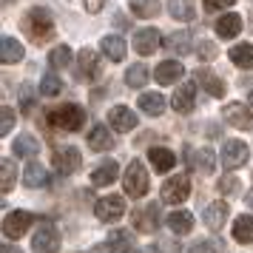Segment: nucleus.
Masks as SVG:
<instances>
[{"label":"nucleus","instance_id":"obj_27","mask_svg":"<svg viewBox=\"0 0 253 253\" xmlns=\"http://www.w3.org/2000/svg\"><path fill=\"white\" fill-rule=\"evenodd\" d=\"M228 57L233 66H239V69H253V46L251 43H242V46H233L228 51Z\"/></svg>","mask_w":253,"mask_h":253},{"label":"nucleus","instance_id":"obj_32","mask_svg":"<svg viewBox=\"0 0 253 253\" xmlns=\"http://www.w3.org/2000/svg\"><path fill=\"white\" fill-rule=\"evenodd\" d=\"M131 12L142 20H151L160 12V0H131Z\"/></svg>","mask_w":253,"mask_h":253},{"label":"nucleus","instance_id":"obj_6","mask_svg":"<svg viewBox=\"0 0 253 253\" xmlns=\"http://www.w3.org/2000/svg\"><path fill=\"white\" fill-rule=\"evenodd\" d=\"M32 248L35 253H57L60 251V230L54 225H40V230L35 233V239H32Z\"/></svg>","mask_w":253,"mask_h":253},{"label":"nucleus","instance_id":"obj_44","mask_svg":"<svg viewBox=\"0 0 253 253\" xmlns=\"http://www.w3.org/2000/svg\"><path fill=\"white\" fill-rule=\"evenodd\" d=\"M103 6H105V0H85V9H88L91 14H97Z\"/></svg>","mask_w":253,"mask_h":253},{"label":"nucleus","instance_id":"obj_38","mask_svg":"<svg viewBox=\"0 0 253 253\" xmlns=\"http://www.w3.org/2000/svg\"><path fill=\"white\" fill-rule=\"evenodd\" d=\"M69 63H71V48L69 46L51 48V54H48V66H54V69H66Z\"/></svg>","mask_w":253,"mask_h":253},{"label":"nucleus","instance_id":"obj_42","mask_svg":"<svg viewBox=\"0 0 253 253\" xmlns=\"http://www.w3.org/2000/svg\"><path fill=\"white\" fill-rule=\"evenodd\" d=\"M236 0H205V12H225Z\"/></svg>","mask_w":253,"mask_h":253},{"label":"nucleus","instance_id":"obj_46","mask_svg":"<svg viewBox=\"0 0 253 253\" xmlns=\"http://www.w3.org/2000/svg\"><path fill=\"white\" fill-rule=\"evenodd\" d=\"M23 108H32V94H29V85H26V91H23Z\"/></svg>","mask_w":253,"mask_h":253},{"label":"nucleus","instance_id":"obj_34","mask_svg":"<svg viewBox=\"0 0 253 253\" xmlns=\"http://www.w3.org/2000/svg\"><path fill=\"white\" fill-rule=\"evenodd\" d=\"M168 12H171L173 20H194V3L191 0H171Z\"/></svg>","mask_w":253,"mask_h":253},{"label":"nucleus","instance_id":"obj_40","mask_svg":"<svg viewBox=\"0 0 253 253\" xmlns=\"http://www.w3.org/2000/svg\"><path fill=\"white\" fill-rule=\"evenodd\" d=\"M0 114H3V123H0V134H12L14 111H12V108H0Z\"/></svg>","mask_w":253,"mask_h":253},{"label":"nucleus","instance_id":"obj_9","mask_svg":"<svg viewBox=\"0 0 253 253\" xmlns=\"http://www.w3.org/2000/svg\"><path fill=\"white\" fill-rule=\"evenodd\" d=\"M77 66H80V77L83 80H97L100 77V54L94 51V48H80V54H77Z\"/></svg>","mask_w":253,"mask_h":253},{"label":"nucleus","instance_id":"obj_35","mask_svg":"<svg viewBox=\"0 0 253 253\" xmlns=\"http://www.w3.org/2000/svg\"><path fill=\"white\" fill-rule=\"evenodd\" d=\"M126 83L131 88H142V85L148 83V69H145L142 63H134V66L126 71Z\"/></svg>","mask_w":253,"mask_h":253},{"label":"nucleus","instance_id":"obj_4","mask_svg":"<svg viewBox=\"0 0 253 253\" xmlns=\"http://www.w3.org/2000/svg\"><path fill=\"white\" fill-rule=\"evenodd\" d=\"M32 225H35V216L29 211H12L9 216L3 219V236L6 239H20Z\"/></svg>","mask_w":253,"mask_h":253},{"label":"nucleus","instance_id":"obj_15","mask_svg":"<svg viewBox=\"0 0 253 253\" xmlns=\"http://www.w3.org/2000/svg\"><path fill=\"white\" fill-rule=\"evenodd\" d=\"M225 120H228L233 128H242V131L253 128V114L248 111V105H242V103H228L225 105Z\"/></svg>","mask_w":253,"mask_h":253},{"label":"nucleus","instance_id":"obj_24","mask_svg":"<svg viewBox=\"0 0 253 253\" xmlns=\"http://www.w3.org/2000/svg\"><path fill=\"white\" fill-rule=\"evenodd\" d=\"M117 176H120V168H117L114 160H108V162H103V165L91 173V182L97 185V188H105V185L117 182Z\"/></svg>","mask_w":253,"mask_h":253},{"label":"nucleus","instance_id":"obj_2","mask_svg":"<svg viewBox=\"0 0 253 253\" xmlns=\"http://www.w3.org/2000/svg\"><path fill=\"white\" fill-rule=\"evenodd\" d=\"M148 171H145V165L139 160H131L126 168V176H123V188H126L128 196H134V199H139V196L148 194Z\"/></svg>","mask_w":253,"mask_h":253},{"label":"nucleus","instance_id":"obj_29","mask_svg":"<svg viewBox=\"0 0 253 253\" xmlns=\"http://www.w3.org/2000/svg\"><path fill=\"white\" fill-rule=\"evenodd\" d=\"M139 111H145L148 117H160L165 111V97L162 94H142L139 97Z\"/></svg>","mask_w":253,"mask_h":253},{"label":"nucleus","instance_id":"obj_17","mask_svg":"<svg viewBox=\"0 0 253 253\" xmlns=\"http://www.w3.org/2000/svg\"><path fill=\"white\" fill-rule=\"evenodd\" d=\"M182 71L185 69L176 63V60H165V63H160V66H157L154 77H157V83H160V85H173V83H179Z\"/></svg>","mask_w":253,"mask_h":253},{"label":"nucleus","instance_id":"obj_16","mask_svg":"<svg viewBox=\"0 0 253 253\" xmlns=\"http://www.w3.org/2000/svg\"><path fill=\"white\" fill-rule=\"evenodd\" d=\"M228 202H211V205L202 211V222H205L211 230H219L225 225V219H228Z\"/></svg>","mask_w":253,"mask_h":253},{"label":"nucleus","instance_id":"obj_7","mask_svg":"<svg viewBox=\"0 0 253 253\" xmlns=\"http://www.w3.org/2000/svg\"><path fill=\"white\" fill-rule=\"evenodd\" d=\"M248 162V145L242 142V139H228L225 145H222V165L228 168V171H236Z\"/></svg>","mask_w":253,"mask_h":253},{"label":"nucleus","instance_id":"obj_13","mask_svg":"<svg viewBox=\"0 0 253 253\" xmlns=\"http://www.w3.org/2000/svg\"><path fill=\"white\" fill-rule=\"evenodd\" d=\"M171 105L179 111V114H191V111H194V105H196V85H194V83H182V85L173 91Z\"/></svg>","mask_w":253,"mask_h":253},{"label":"nucleus","instance_id":"obj_37","mask_svg":"<svg viewBox=\"0 0 253 253\" xmlns=\"http://www.w3.org/2000/svg\"><path fill=\"white\" fill-rule=\"evenodd\" d=\"M168 48L173 54H188L191 51V35L188 32H176V35L168 37Z\"/></svg>","mask_w":253,"mask_h":253},{"label":"nucleus","instance_id":"obj_31","mask_svg":"<svg viewBox=\"0 0 253 253\" xmlns=\"http://www.w3.org/2000/svg\"><path fill=\"white\" fill-rule=\"evenodd\" d=\"M23 182L29 188H40V185H46V168L40 165V162H29L23 171Z\"/></svg>","mask_w":253,"mask_h":253},{"label":"nucleus","instance_id":"obj_23","mask_svg":"<svg viewBox=\"0 0 253 253\" xmlns=\"http://www.w3.org/2000/svg\"><path fill=\"white\" fill-rule=\"evenodd\" d=\"M88 148H94V151L114 148V137H111V131H108L105 126H94L91 131H88Z\"/></svg>","mask_w":253,"mask_h":253},{"label":"nucleus","instance_id":"obj_50","mask_svg":"<svg viewBox=\"0 0 253 253\" xmlns=\"http://www.w3.org/2000/svg\"><path fill=\"white\" fill-rule=\"evenodd\" d=\"M248 105H251V108H253V91H251V97H248Z\"/></svg>","mask_w":253,"mask_h":253},{"label":"nucleus","instance_id":"obj_28","mask_svg":"<svg viewBox=\"0 0 253 253\" xmlns=\"http://www.w3.org/2000/svg\"><path fill=\"white\" fill-rule=\"evenodd\" d=\"M233 239L242 242V245L253 242V216H248V213L236 216V222H233Z\"/></svg>","mask_w":253,"mask_h":253},{"label":"nucleus","instance_id":"obj_45","mask_svg":"<svg viewBox=\"0 0 253 253\" xmlns=\"http://www.w3.org/2000/svg\"><path fill=\"white\" fill-rule=\"evenodd\" d=\"M199 54H205V57L211 60V57H213V54H216V51H213V48H211V46H199Z\"/></svg>","mask_w":253,"mask_h":253},{"label":"nucleus","instance_id":"obj_51","mask_svg":"<svg viewBox=\"0 0 253 253\" xmlns=\"http://www.w3.org/2000/svg\"><path fill=\"white\" fill-rule=\"evenodd\" d=\"M145 253H160V251H157V248H148V251H145Z\"/></svg>","mask_w":253,"mask_h":253},{"label":"nucleus","instance_id":"obj_30","mask_svg":"<svg viewBox=\"0 0 253 253\" xmlns=\"http://www.w3.org/2000/svg\"><path fill=\"white\" fill-rule=\"evenodd\" d=\"M191 165H194L196 173H211L213 171V151L211 148H196L194 157H191Z\"/></svg>","mask_w":253,"mask_h":253},{"label":"nucleus","instance_id":"obj_10","mask_svg":"<svg viewBox=\"0 0 253 253\" xmlns=\"http://www.w3.org/2000/svg\"><path fill=\"white\" fill-rule=\"evenodd\" d=\"M108 123H111L114 131L126 134V131H134V128H137V114H134L131 108H126V105H114V108L108 111Z\"/></svg>","mask_w":253,"mask_h":253},{"label":"nucleus","instance_id":"obj_1","mask_svg":"<svg viewBox=\"0 0 253 253\" xmlns=\"http://www.w3.org/2000/svg\"><path fill=\"white\" fill-rule=\"evenodd\" d=\"M23 32L29 35V40H35L37 46H43L51 32H54V20H51V12L43 9V6H35V9H29L23 17Z\"/></svg>","mask_w":253,"mask_h":253},{"label":"nucleus","instance_id":"obj_14","mask_svg":"<svg viewBox=\"0 0 253 253\" xmlns=\"http://www.w3.org/2000/svg\"><path fill=\"white\" fill-rule=\"evenodd\" d=\"M131 219H134V225H137L139 233H154L157 230V222H160V205L137 208Z\"/></svg>","mask_w":253,"mask_h":253},{"label":"nucleus","instance_id":"obj_43","mask_svg":"<svg viewBox=\"0 0 253 253\" xmlns=\"http://www.w3.org/2000/svg\"><path fill=\"white\" fill-rule=\"evenodd\" d=\"M236 188H239V185H236V179H233V176H225V179L219 182V194H233Z\"/></svg>","mask_w":253,"mask_h":253},{"label":"nucleus","instance_id":"obj_3","mask_svg":"<svg viewBox=\"0 0 253 253\" xmlns=\"http://www.w3.org/2000/svg\"><path fill=\"white\" fill-rule=\"evenodd\" d=\"M48 123L63 128V131H80V128L85 126V111L74 103L60 105V108H54V111L48 114Z\"/></svg>","mask_w":253,"mask_h":253},{"label":"nucleus","instance_id":"obj_47","mask_svg":"<svg viewBox=\"0 0 253 253\" xmlns=\"http://www.w3.org/2000/svg\"><path fill=\"white\" fill-rule=\"evenodd\" d=\"M0 253H23V251H20V248H14V245H3Z\"/></svg>","mask_w":253,"mask_h":253},{"label":"nucleus","instance_id":"obj_41","mask_svg":"<svg viewBox=\"0 0 253 253\" xmlns=\"http://www.w3.org/2000/svg\"><path fill=\"white\" fill-rule=\"evenodd\" d=\"M188 253H222V248H219L216 242H196Z\"/></svg>","mask_w":253,"mask_h":253},{"label":"nucleus","instance_id":"obj_48","mask_svg":"<svg viewBox=\"0 0 253 253\" xmlns=\"http://www.w3.org/2000/svg\"><path fill=\"white\" fill-rule=\"evenodd\" d=\"M111 251H114L111 245H97V248H94V253H111Z\"/></svg>","mask_w":253,"mask_h":253},{"label":"nucleus","instance_id":"obj_8","mask_svg":"<svg viewBox=\"0 0 253 253\" xmlns=\"http://www.w3.org/2000/svg\"><path fill=\"white\" fill-rule=\"evenodd\" d=\"M97 219L100 222H117V219L126 213V199L123 196H103V199H97Z\"/></svg>","mask_w":253,"mask_h":253},{"label":"nucleus","instance_id":"obj_26","mask_svg":"<svg viewBox=\"0 0 253 253\" xmlns=\"http://www.w3.org/2000/svg\"><path fill=\"white\" fill-rule=\"evenodd\" d=\"M0 60H3V63H20V60H23V46H20V40L3 37V43H0Z\"/></svg>","mask_w":253,"mask_h":253},{"label":"nucleus","instance_id":"obj_25","mask_svg":"<svg viewBox=\"0 0 253 253\" xmlns=\"http://www.w3.org/2000/svg\"><path fill=\"white\" fill-rule=\"evenodd\" d=\"M108 245H111L114 251H120V253H131L134 251V233L126 230V228H117V230L108 233Z\"/></svg>","mask_w":253,"mask_h":253},{"label":"nucleus","instance_id":"obj_21","mask_svg":"<svg viewBox=\"0 0 253 253\" xmlns=\"http://www.w3.org/2000/svg\"><path fill=\"white\" fill-rule=\"evenodd\" d=\"M126 51H128V46H126V40H123V37H117V35L103 37V54L111 60V63L126 60Z\"/></svg>","mask_w":253,"mask_h":253},{"label":"nucleus","instance_id":"obj_33","mask_svg":"<svg viewBox=\"0 0 253 253\" xmlns=\"http://www.w3.org/2000/svg\"><path fill=\"white\" fill-rule=\"evenodd\" d=\"M14 154L17 157H37V151H40V145H37L35 137H29V134H20V137L14 139Z\"/></svg>","mask_w":253,"mask_h":253},{"label":"nucleus","instance_id":"obj_11","mask_svg":"<svg viewBox=\"0 0 253 253\" xmlns=\"http://www.w3.org/2000/svg\"><path fill=\"white\" fill-rule=\"evenodd\" d=\"M160 46H162V35L157 29H139L137 35H134V48H137L142 57L154 54Z\"/></svg>","mask_w":253,"mask_h":253},{"label":"nucleus","instance_id":"obj_12","mask_svg":"<svg viewBox=\"0 0 253 253\" xmlns=\"http://www.w3.org/2000/svg\"><path fill=\"white\" fill-rule=\"evenodd\" d=\"M80 151L77 148H57L54 151V168H57V173H74L80 171Z\"/></svg>","mask_w":253,"mask_h":253},{"label":"nucleus","instance_id":"obj_36","mask_svg":"<svg viewBox=\"0 0 253 253\" xmlns=\"http://www.w3.org/2000/svg\"><path fill=\"white\" fill-rule=\"evenodd\" d=\"M60 88H63V83H60V77L54 71L43 74V80H40V94H43V97H57Z\"/></svg>","mask_w":253,"mask_h":253},{"label":"nucleus","instance_id":"obj_5","mask_svg":"<svg viewBox=\"0 0 253 253\" xmlns=\"http://www.w3.org/2000/svg\"><path fill=\"white\" fill-rule=\"evenodd\" d=\"M188 194H191V179L188 176H171L168 182L162 185V202H168V205H179V202H185L188 199Z\"/></svg>","mask_w":253,"mask_h":253},{"label":"nucleus","instance_id":"obj_20","mask_svg":"<svg viewBox=\"0 0 253 253\" xmlns=\"http://www.w3.org/2000/svg\"><path fill=\"white\" fill-rule=\"evenodd\" d=\"M196 83H199L211 97H222V94H225V83L219 80L211 69H199V71H196Z\"/></svg>","mask_w":253,"mask_h":253},{"label":"nucleus","instance_id":"obj_49","mask_svg":"<svg viewBox=\"0 0 253 253\" xmlns=\"http://www.w3.org/2000/svg\"><path fill=\"white\" fill-rule=\"evenodd\" d=\"M248 205L253 208V188H251V191H248Z\"/></svg>","mask_w":253,"mask_h":253},{"label":"nucleus","instance_id":"obj_39","mask_svg":"<svg viewBox=\"0 0 253 253\" xmlns=\"http://www.w3.org/2000/svg\"><path fill=\"white\" fill-rule=\"evenodd\" d=\"M0 171H3V182H0V188H3V194H9V191L14 188V179H17L14 162L12 160H3V162H0Z\"/></svg>","mask_w":253,"mask_h":253},{"label":"nucleus","instance_id":"obj_22","mask_svg":"<svg viewBox=\"0 0 253 253\" xmlns=\"http://www.w3.org/2000/svg\"><path fill=\"white\" fill-rule=\"evenodd\" d=\"M239 32H242V17H239V14L228 12V14H222V17L216 20V35L219 37L230 40V37H236Z\"/></svg>","mask_w":253,"mask_h":253},{"label":"nucleus","instance_id":"obj_18","mask_svg":"<svg viewBox=\"0 0 253 253\" xmlns=\"http://www.w3.org/2000/svg\"><path fill=\"white\" fill-rule=\"evenodd\" d=\"M168 228L176 236H188L194 230V213L191 211H173L171 216H168Z\"/></svg>","mask_w":253,"mask_h":253},{"label":"nucleus","instance_id":"obj_19","mask_svg":"<svg viewBox=\"0 0 253 253\" xmlns=\"http://www.w3.org/2000/svg\"><path fill=\"white\" fill-rule=\"evenodd\" d=\"M148 160H151V165H154V171H160V173H168L173 165H176V157H173L171 148H151Z\"/></svg>","mask_w":253,"mask_h":253}]
</instances>
